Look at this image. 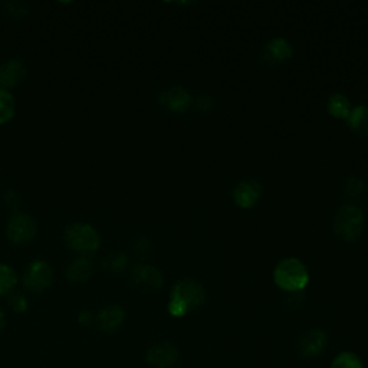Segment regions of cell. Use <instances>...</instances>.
Masks as SVG:
<instances>
[{
  "instance_id": "obj_7",
  "label": "cell",
  "mask_w": 368,
  "mask_h": 368,
  "mask_svg": "<svg viewBox=\"0 0 368 368\" xmlns=\"http://www.w3.org/2000/svg\"><path fill=\"white\" fill-rule=\"evenodd\" d=\"M328 345L326 334L321 329H308L299 337L296 348L304 358H315L321 355Z\"/></svg>"
},
{
  "instance_id": "obj_12",
  "label": "cell",
  "mask_w": 368,
  "mask_h": 368,
  "mask_svg": "<svg viewBox=\"0 0 368 368\" xmlns=\"http://www.w3.org/2000/svg\"><path fill=\"white\" fill-rule=\"evenodd\" d=\"M293 55V49L291 44L284 38H275L271 42H267L262 51V61L269 65H278L289 61Z\"/></svg>"
},
{
  "instance_id": "obj_21",
  "label": "cell",
  "mask_w": 368,
  "mask_h": 368,
  "mask_svg": "<svg viewBox=\"0 0 368 368\" xmlns=\"http://www.w3.org/2000/svg\"><path fill=\"white\" fill-rule=\"evenodd\" d=\"M331 368H364V365L357 354L344 351L334 358Z\"/></svg>"
},
{
  "instance_id": "obj_10",
  "label": "cell",
  "mask_w": 368,
  "mask_h": 368,
  "mask_svg": "<svg viewBox=\"0 0 368 368\" xmlns=\"http://www.w3.org/2000/svg\"><path fill=\"white\" fill-rule=\"evenodd\" d=\"M179 350L170 343H158L150 347L146 353V360L157 368H170L179 361Z\"/></svg>"
},
{
  "instance_id": "obj_14",
  "label": "cell",
  "mask_w": 368,
  "mask_h": 368,
  "mask_svg": "<svg viewBox=\"0 0 368 368\" xmlns=\"http://www.w3.org/2000/svg\"><path fill=\"white\" fill-rule=\"evenodd\" d=\"M124 321H125V312L118 305L106 307L96 315V324L99 329L107 334L115 332L124 324Z\"/></svg>"
},
{
  "instance_id": "obj_3",
  "label": "cell",
  "mask_w": 368,
  "mask_h": 368,
  "mask_svg": "<svg viewBox=\"0 0 368 368\" xmlns=\"http://www.w3.org/2000/svg\"><path fill=\"white\" fill-rule=\"evenodd\" d=\"M65 243L77 253L91 255L98 252L101 246V236L96 229L88 223H74L65 230Z\"/></svg>"
},
{
  "instance_id": "obj_1",
  "label": "cell",
  "mask_w": 368,
  "mask_h": 368,
  "mask_svg": "<svg viewBox=\"0 0 368 368\" xmlns=\"http://www.w3.org/2000/svg\"><path fill=\"white\" fill-rule=\"evenodd\" d=\"M205 299L206 293L202 284H198L194 279H182L173 286L169 312L172 317L182 318L189 311L203 305Z\"/></svg>"
},
{
  "instance_id": "obj_17",
  "label": "cell",
  "mask_w": 368,
  "mask_h": 368,
  "mask_svg": "<svg viewBox=\"0 0 368 368\" xmlns=\"http://www.w3.org/2000/svg\"><path fill=\"white\" fill-rule=\"evenodd\" d=\"M328 113L338 120H347L351 114L350 99L343 94H334L328 101Z\"/></svg>"
},
{
  "instance_id": "obj_23",
  "label": "cell",
  "mask_w": 368,
  "mask_h": 368,
  "mask_svg": "<svg viewBox=\"0 0 368 368\" xmlns=\"http://www.w3.org/2000/svg\"><path fill=\"white\" fill-rule=\"evenodd\" d=\"M9 305L15 312H25L27 310V300L20 293H12L9 298Z\"/></svg>"
},
{
  "instance_id": "obj_8",
  "label": "cell",
  "mask_w": 368,
  "mask_h": 368,
  "mask_svg": "<svg viewBox=\"0 0 368 368\" xmlns=\"http://www.w3.org/2000/svg\"><path fill=\"white\" fill-rule=\"evenodd\" d=\"M131 282L137 289L143 292L157 291L163 286V275L154 266L140 265L131 271Z\"/></svg>"
},
{
  "instance_id": "obj_20",
  "label": "cell",
  "mask_w": 368,
  "mask_h": 368,
  "mask_svg": "<svg viewBox=\"0 0 368 368\" xmlns=\"http://www.w3.org/2000/svg\"><path fill=\"white\" fill-rule=\"evenodd\" d=\"M18 285V275L9 265L0 263V295H9Z\"/></svg>"
},
{
  "instance_id": "obj_13",
  "label": "cell",
  "mask_w": 368,
  "mask_h": 368,
  "mask_svg": "<svg viewBox=\"0 0 368 368\" xmlns=\"http://www.w3.org/2000/svg\"><path fill=\"white\" fill-rule=\"evenodd\" d=\"M27 74L26 65L19 59H12L0 65V88L9 89L20 84Z\"/></svg>"
},
{
  "instance_id": "obj_26",
  "label": "cell",
  "mask_w": 368,
  "mask_h": 368,
  "mask_svg": "<svg viewBox=\"0 0 368 368\" xmlns=\"http://www.w3.org/2000/svg\"><path fill=\"white\" fill-rule=\"evenodd\" d=\"M80 324H82V325H85V326H89L91 325V322H92V315H91V312H88V311H84V312H81L80 314Z\"/></svg>"
},
{
  "instance_id": "obj_6",
  "label": "cell",
  "mask_w": 368,
  "mask_h": 368,
  "mask_svg": "<svg viewBox=\"0 0 368 368\" xmlns=\"http://www.w3.org/2000/svg\"><path fill=\"white\" fill-rule=\"evenodd\" d=\"M53 272L51 266L44 260H35L29 265L26 269L23 285L27 291L32 292H42L52 285Z\"/></svg>"
},
{
  "instance_id": "obj_22",
  "label": "cell",
  "mask_w": 368,
  "mask_h": 368,
  "mask_svg": "<svg viewBox=\"0 0 368 368\" xmlns=\"http://www.w3.org/2000/svg\"><path fill=\"white\" fill-rule=\"evenodd\" d=\"M364 190H365L364 182L361 179H358V177H355V176L348 177L345 184H344V194H345V197H351V198L358 197V196H361L364 193Z\"/></svg>"
},
{
  "instance_id": "obj_27",
  "label": "cell",
  "mask_w": 368,
  "mask_h": 368,
  "mask_svg": "<svg viewBox=\"0 0 368 368\" xmlns=\"http://www.w3.org/2000/svg\"><path fill=\"white\" fill-rule=\"evenodd\" d=\"M4 326H5V314L0 311V331L4 329Z\"/></svg>"
},
{
  "instance_id": "obj_16",
  "label": "cell",
  "mask_w": 368,
  "mask_h": 368,
  "mask_svg": "<svg viewBox=\"0 0 368 368\" xmlns=\"http://www.w3.org/2000/svg\"><path fill=\"white\" fill-rule=\"evenodd\" d=\"M348 127L361 137H368V108L357 107L347 118Z\"/></svg>"
},
{
  "instance_id": "obj_9",
  "label": "cell",
  "mask_w": 368,
  "mask_h": 368,
  "mask_svg": "<svg viewBox=\"0 0 368 368\" xmlns=\"http://www.w3.org/2000/svg\"><path fill=\"white\" fill-rule=\"evenodd\" d=\"M158 103L164 110L170 113H184L191 104V96L186 88L176 85L161 91Z\"/></svg>"
},
{
  "instance_id": "obj_18",
  "label": "cell",
  "mask_w": 368,
  "mask_h": 368,
  "mask_svg": "<svg viewBox=\"0 0 368 368\" xmlns=\"http://www.w3.org/2000/svg\"><path fill=\"white\" fill-rule=\"evenodd\" d=\"M16 114L15 96L8 91L0 88V125L9 122Z\"/></svg>"
},
{
  "instance_id": "obj_5",
  "label": "cell",
  "mask_w": 368,
  "mask_h": 368,
  "mask_svg": "<svg viewBox=\"0 0 368 368\" xmlns=\"http://www.w3.org/2000/svg\"><path fill=\"white\" fill-rule=\"evenodd\" d=\"M37 231H38L37 222L26 213L15 215L6 226V235L9 241L16 245L30 242L37 236Z\"/></svg>"
},
{
  "instance_id": "obj_11",
  "label": "cell",
  "mask_w": 368,
  "mask_h": 368,
  "mask_svg": "<svg viewBox=\"0 0 368 368\" xmlns=\"http://www.w3.org/2000/svg\"><path fill=\"white\" fill-rule=\"evenodd\" d=\"M262 196V184L255 179L241 182L233 191V202L241 209L253 208Z\"/></svg>"
},
{
  "instance_id": "obj_25",
  "label": "cell",
  "mask_w": 368,
  "mask_h": 368,
  "mask_svg": "<svg viewBox=\"0 0 368 368\" xmlns=\"http://www.w3.org/2000/svg\"><path fill=\"white\" fill-rule=\"evenodd\" d=\"M150 249H151V243L146 238H140V239L136 241V243H134V250H136L140 255H144V253L150 252Z\"/></svg>"
},
{
  "instance_id": "obj_15",
  "label": "cell",
  "mask_w": 368,
  "mask_h": 368,
  "mask_svg": "<svg viewBox=\"0 0 368 368\" xmlns=\"http://www.w3.org/2000/svg\"><path fill=\"white\" fill-rule=\"evenodd\" d=\"M94 274V266L91 260L87 258H78L75 259L66 269V278H68L74 284H82L87 282Z\"/></svg>"
},
{
  "instance_id": "obj_19",
  "label": "cell",
  "mask_w": 368,
  "mask_h": 368,
  "mask_svg": "<svg viewBox=\"0 0 368 368\" xmlns=\"http://www.w3.org/2000/svg\"><path fill=\"white\" fill-rule=\"evenodd\" d=\"M103 269L108 274H120L128 265V256L124 252H110L103 259Z\"/></svg>"
},
{
  "instance_id": "obj_24",
  "label": "cell",
  "mask_w": 368,
  "mask_h": 368,
  "mask_svg": "<svg viewBox=\"0 0 368 368\" xmlns=\"http://www.w3.org/2000/svg\"><path fill=\"white\" fill-rule=\"evenodd\" d=\"M213 107V99L210 96H198L196 99V103H194V108L198 111V113H208L210 111Z\"/></svg>"
},
{
  "instance_id": "obj_4",
  "label": "cell",
  "mask_w": 368,
  "mask_h": 368,
  "mask_svg": "<svg viewBox=\"0 0 368 368\" xmlns=\"http://www.w3.org/2000/svg\"><path fill=\"white\" fill-rule=\"evenodd\" d=\"M332 229L336 235L345 242L357 241L364 229V213L361 209L353 205L340 208L334 216Z\"/></svg>"
},
{
  "instance_id": "obj_2",
  "label": "cell",
  "mask_w": 368,
  "mask_h": 368,
  "mask_svg": "<svg viewBox=\"0 0 368 368\" xmlns=\"http://www.w3.org/2000/svg\"><path fill=\"white\" fill-rule=\"evenodd\" d=\"M274 279L281 289L298 293L307 288L310 282V274L307 266L299 259L288 258L277 265Z\"/></svg>"
}]
</instances>
